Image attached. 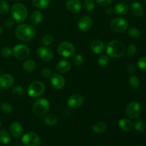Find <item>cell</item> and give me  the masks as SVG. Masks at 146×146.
<instances>
[{
  "mask_svg": "<svg viewBox=\"0 0 146 146\" xmlns=\"http://www.w3.org/2000/svg\"><path fill=\"white\" fill-rule=\"evenodd\" d=\"M15 35L18 39L24 42L31 41L36 36V30L33 25L28 24H21L15 29Z\"/></svg>",
  "mask_w": 146,
  "mask_h": 146,
  "instance_id": "obj_1",
  "label": "cell"
},
{
  "mask_svg": "<svg viewBox=\"0 0 146 146\" xmlns=\"http://www.w3.org/2000/svg\"><path fill=\"white\" fill-rule=\"evenodd\" d=\"M106 51L108 56L113 58H121L126 52V46L122 41L113 40L107 44Z\"/></svg>",
  "mask_w": 146,
  "mask_h": 146,
  "instance_id": "obj_2",
  "label": "cell"
},
{
  "mask_svg": "<svg viewBox=\"0 0 146 146\" xmlns=\"http://www.w3.org/2000/svg\"><path fill=\"white\" fill-rule=\"evenodd\" d=\"M11 14L14 21L19 23L23 22L28 17V9L24 4L15 3L11 8Z\"/></svg>",
  "mask_w": 146,
  "mask_h": 146,
  "instance_id": "obj_3",
  "label": "cell"
},
{
  "mask_svg": "<svg viewBox=\"0 0 146 146\" xmlns=\"http://www.w3.org/2000/svg\"><path fill=\"white\" fill-rule=\"evenodd\" d=\"M50 103L46 98H38L34 101L32 106V111L34 115L42 117L46 115L50 110Z\"/></svg>",
  "mask_w": 146,
  "mask_h": 146,
  "instance_id": "obj_4",
  "label": "cell"
},
{
  "mask_svg": "<svg viewBox=\"0 0 146 146\" xmlns=\"http://www.w3.org/2000/svg\"><path fill=\"white\" fill-rule=\"evenodd\" d=\"M45 89V85L43 82L40 81H33L29 85L28 88H27V94L31 98H39L44 94Z\"/></svg>",
  "mask_w": 146,
  "mask_h": 146,
  "instance_id": "obj_5",
  "label": "cell"
},
{
  "mask_svg": "<svg viewBox=\"0 0 146 146\" xmlns=\"http://www.w3.org/2000/svg\"><path fill=\"white\" fill-rule=\"evenodd\" d=\"M57 52L64 58H69L76 54V47L71 41H63L58 45Z\"/></svg>",
  "mask_w": 146,
  "mask_h": 146,
  "instance_id": "obj_6",
  "label": "cell"
},
{
  "mask_svg": "<svg viewBox=\"0 0 146 146\" xmlns=\"http://www.w3.org/2000/svg\"><path fill=\"white\" fill-rule=\"evenodd\" d=\"M141 112H142V107L138 101H131L125 107V115L131 119L138 118L141 115Z\"/></svg>",
  "mask_w": 146,
  "mask_h": 146,
  "instance_id": "obj_7",
  "label": "cell"
},
{
  "mask_svg": "<svg viewBox=\"0 0 146 146\" xmlns=\"http://www.w3.org/2000/svg\"><path fill=\"white\" fill-rule=\"evenodd\" d=\"M12 51L14 57L20 61H25L28 59L31 54L29 47L24 44H19L14 46Z\"/></svg>",
  "mask_w": 146,
  "mask_h": 146,
  "instance_id": "obj_8",
  "label": "cell"
},
{
  "mask_svg": "<svg viewBox=\"0 0 146 146\" xmlns=\"http://www.w3.org/2000/svg\"><path fill=\"white\" fill-rule=\"evenodd\" d=\"M111 29L116 33H123L128 29V22L122 17H115L110 23Z\"/></svg>",
  "mask_w": 146,
  "mask_h": 146,
  "instance_id": "obj_9",
  "label": "cell"
},
{
  "mask_svg": "<svg viewBox=\"0 0 146 146\" xmlns=\"http://www.w3.org/2000/svg\"><path fill=\"white\" fill-rule=\"evenodd\" d=\"M21 143L24 146H40L41 141L37 133L34 132H28L22 136Z\"/></svg>",
  "mask_w": 146,
  "mask_h": 146,
  "instance_id": "obj_10",
  "label": "cell"
},
{
  "mask_svg": "<svg viewBox=\"0 0 146 146\" xmlns=\"http://www.w3.org/2000/svg\"><path fill=\"white\" fill-rule=\"evenodd\" d=\"M84 98L82 95L79 94H74L71 95L67 100V106L74 110L78 109L83 106Z\"/></svg>",
  "mask_w": 146,
  "mask_h": 146,
  "instance_id": "obj_11",
  "label": "cell"
},
{
  "mask_svg": "<svg viewBox=\"0 0 146 146\" xmlns=\"http://www.w3.org/2000/svg\"><path fill=\"white\" fill-rule=\"evenodd\" d=\"M36 54L38 58L44 61H49L54 58V52L48 46H41L36 50Z\"/></svg>",
  "mask_w": 146,
  "mask_h": 146,
  "instance_id": "obj_12",
  "label": "cell"
},
{
  "mask_svg": "<svg viewBox=\"0 0 146 146\" xmlns=\"http://www.w3.org/2000/svg\"><path fill=\"white\" fill-rule=\"evenodd\" d=\"M93 23L94 22H93L92 18L89 16L86 15L81 17L78 20L77 27L80 31L86 32V31H88L91 29L93 26Z\"/></svg>",
  "mask_w": 146,
  "mask_h": 146,
  "instance_id": "obj_13",
  "label": "cell"
},
{
  "mask_svg": "<svg viewBox=\"0 0 146 146\" xmlns=\"http://www.w3.org/2000/svg\"><path fill=\"white\" fill-rule=\"evenodd\" d=\"M51 84L54 88L61 90L65 86L66 80L64 77L60 74H54L51 76Z\"/></svg>",
  "mask_w": 146,
  "mask_h": 146,
  "instance_id": "obj_14",
  "label": "cell"
},
{
  "mask_svg": "<svg viewBox=\"0 0 146 146\" xmlns=\"http://www.w3.org/2000/svg\"><path fill=\"white\" fill-rule=\"evenodd\" d=\"M66 7L70 13L78 14L82 9V4L80 0H66Z\"/></svg>",
  "mask_w": 146,
  "mask_h": 146,
  "instance_id": "obj_15",
  "label": "cell"
},
{
  "mask_svg": "<svg viewBox=\"0 0 146 146\" xmlns=\"http://www.w3.org/2000/svg\"><path fill=\"white\" fill-rule=\"evenodd\" d=\"M14 84V78L9 74H4L0 76V87L4 89H8Z\"/></svg>",
  "mask_w": 146,
  "mask_h": 146,
  "instance_id": "obj_16",
  "label": "cell"
},
{
  "mask_svg": "<svg viewBox=\"0 0 146 146\" xmlns=\"http://www.w3.org/2000/svg\"><path fill=\"white\" fill-rule=\"evenodd\" d=\"M55 68L60 74H66L71 69V63L68 60H61L56 64Z\"/></svg>",
  "mask_w": 146,
  "mask_h": 146,
  "instance_id": "obj_17",
  "label": "cell"
},
{
  "mask_svg": "<svg viewBox=\"0 0 146 146\" xmlns=\"http://www.w3.org/2000/svg\"><path fill=\"white\" fill-rule=\"evenodd\" d=\"M113 13L119 16L125 15L129 11V6L126 2L124 1H120L115 4L114 7L113 8Z\"/></svg>",
  "mask_w": 146,
  "mask_h": 146,
  "instance_id": "obj_18",
  "label": "cell"
},
{
  "mask_svg": "<svg viewBox=\"0 0 146 146\" xmlns=\"http://www.w3.org/2000/svg\"><path fill=\"white\" fill-rule=\"evenodd\" d=\"M23 125L19 122H14L10 125L9 133L14 138H19L23 133Z\"/></svg>",
  "mask_w": 146,
  "mask_h": 146,
  "instance_id": "obj_19",
  "label": "cell"
},
{
  "mask_svg": "<svg viewBox=\"0 0 146 146\" xmlns=\"http://www.w3.org/2000/svg\"><path fill=\"white\" fill-rule=\"evenodd\" d=\"M106 46L104 41L101 39H95L91 42V49L96 54H101L105 50Z\"/></svg>",
  "mask_w": 146,
  "mask_h": 146,
  "instance_id": "obj_20",
  "label": "cell"
},
{
  "mask_svg": "<svg viewBox=\"0 0 146 146\" xmlns=\"http://www.w3.org/2000/svg\"><path fill=\"white\" fill-rule=\"evenodd\" d=\"M118 128L124 132H129L133 128V123L129 118H123L118 122Z\"/></svg>",
  "mask_w": 146,
  "mask_h": 146,
  "instance_id": "obj_21",
  "label": "cell"
},
{
  "mask_svg": "<svg viewBox=\"0 0 146 146\" xmlns=\"http://www.w3.org/2000/svg\"><path fill=\"white\" fill-rule=\"evenodd\" d=\"M44 20V14L39 10H35L30 15V21L32 25H38Z\"/></svg>",
  "mask_w": 146,
  "mask_h": 146,
  "instance_id": "obj_22",
  "label": "cell"
},
{
  "mask_svg": "<svg viewBox=\"0 0 146 146\" xmlns=\"http://www.w3.org/2000/svg\"><path fill=\"white\" fill-rule=\"evenodd\" d=\"M131 11L134 16L141 17L144 14V7L138 1H134L131 5Z\"/></svg>",
  "mask_w": 146,
  "mask_h": 146,
  "instance_id": "obj_23",
  "label": "cell"
},
{
  "mask_svg": "<svg viewBox=\"0 0 146 146\" xmlns=\"http://www.w3.org/2000/svg\"><path fill=\"white\" fill-rule=\"evenodd\" d=\"M107 125L103 121H98L93 124L92 125V131L93 132L96 134L104 133L106 131Z\"/></svg>",
  "mask_w": 146,
  "mask_h": 146,
  "instance_id": "obj_24",
  "label": "cell"
},
{
  "mask_svg": "<svg viewBox=\"0 0 146 146\" xmlns=\"http://www.w3.org/2000/svg\"><path fill=\"white\" fill-rule=\"evenodd\" d=\"M22 68L26 72L31 73L35 71L36 68V64L34 60L27 59L23 63Z\"/></svg>",
  "mask_w": 146,
  "mask_h": 146,
  "instance_id": "obj_25",
  "label": "cell"
},
{
  "mask_svg": "<svg viewBox=\"0 0 146 146\" xmlns=\"http://www.w3.org/2000/svg\"><path fill=\"white\" fill-rule=\"evenodd\" d=\"M44 121V123L47 125L53 126V125H55L57 123V122H58V117H57V115L56 114L49 113L46 115Z\"/></svg>",
  "mask_w": 146,
  "mask_h": 146,
  "instance_id": "obj_26",
  "label": "cell"
},
{
  "mask_svg": "<svg viewBox=\"0 0 146 146\" xmlns=\"http://www.w3.org/2000/svg\"><path fill=\"white\" fill-rule=\"evenodd\" d=\"M10 141H11V136L9 133L5 129L0 130V143L7 145L9 143Z\"/></svg>",
  "mask_w": 146,
  "mask_h": 146,
  "instance_id": "obj_27",
  "label": "cell"
},
{
  "mask_svg": "<svg viewBox=\"0 0 146 146\" xmlns=\"http://www.w3.org/2000/svg\"><path fill=\"white\" fill-rule=\"evenodd\" d=\"M51 0H32L34 7L39 9H44L48 7Z\"/></svg>",
  "mask_w": 146,
  "mask_h": 146,
  "instance_id": "obj_28",
  "label": "cell"
},
{
  "mask_svg": "<svg viewBox=\"0 0 146 146\" xmlns=\"http://www.w3.org/2000/svg\"><path fill=\"white\" fill-rule=\"evenodd\" d=\"M127 33H128V35L131 37L133 39H137V38H139L141 36V31H140L139 29H138L137 27H133L131 28H128L127 29Z\"/></svg>",
  "mask_w": 146,
  "mask_h": 146,
  "instance_id": "obj_29",
  "label": "cell"
},
{
  "mask_svg": "<svg viewBox=\"0 0 146 146\" xmlns=\"http://www.w3.org/2000/svg\"><path fill=\"white\" fill-rule=\"evenodd\" d=\"M54 38L52 35H51V34H45L41 38V44L44 46H51L54 43Z\"/></svg>",
  "mask_w": 146,
  "mask_h": 146,
  "instance_id": "obj_30",
  "label": "cell"
},
{
  "mask_svg": "<svg viewBox=\"0 0 146 146\" xmlns=\"http://www.w3.org/2000/svg\"><path fill=\"white\" fill-rule=\"evenodd\" d=\"M72 63L76 66H80L84 63V58L81 54H74L72 56Z\"/></svg>",
  "mask_w": 146,
  "mask_h": 146,
  "instance_id": "obj_31",
  "label": "cell"
},
{
  "mask_svg": "<svg viewBox=\"0 0 146 146\" xmlns=\"http://www.w3.org/2000/svg\"><path fill=\"white\" fill-rule=\"evenodd\" d=\"M0 108L1 111L6 114H10L13 111L12 105L8 102H3L2 104H0Z\"/></svg>",
  "mask_w": 146,
  "mask_h": 146,
  "instance_id": "obj_32",
  "label": "cell"
},
{
  "mask_svg": "<svg viewBox=\"0 0 146 146\" xmlns=\"http://www.w3.org/2000/svg\"><path fill=\"white\" fill-rule=\"evenodd\" d=\"M9 10V4L5 0H0V14H7Z\"/></svg>",
  "mask_w": 146,
  "mask_h": 146,
  "instance_id": "obj_33",
  "label": "cell"
},
{
  "mask_svg": "<svg viewBox=\"0 0 146 146\" xmlns=\"http://www.w3.org/2000/svg\"><path fill=\"white\" fill-rule=\"evenodd\" d=\"M83 6L87 11H92L96 7L95 1L94 0H84Z\"/></svg>",
  "mask_w": 146,
  "mask_h": 146,
  "instance_id": "obj_34",
  "label": "cell"
},
{
  "mask_svg": "<svg viewBox=\"0 0 146 146\" xmlns=\"http://www.w3.org/2000/svg\"><path fill=\"white\" fill-rule=\"evenodd\" d=\"M97 61L101 67H106L109 64V57L107 55H101L98 57Z\"/></svg>",
  "mask_w": 146,
  "mask_h": 146,
  "instance_id": "obj_35",
  "label": "cell"
},
{
  "mask_svg": "<svg viewBox=\"0 0 146 146\" xmlns=\"http://www.w3.org/2000/svg\"><path fill=\"white\" fill-rule=\"evenodd\" d=\"M24 93H25V89L24 88V87L21 86H17L12 89V94L15 97L22 96H24Z\"/></svg>",
  "mask_w": 146,
  "mask_h": 146,
  "instance_id": "obj_36",
  "label": "cell"
},
{
  "mask_svg": "<svg viewBox=\"0 0 146 146\" xmlns=\"http://www.w3.org/2000/svg\"><path fill=\"white\" fill-rule=\"evenodd\" d=\"M133 127L135 131H138V132H143V131H145L146 128L145 123L144 121H141V120H139V121H137L133 124Z\"/></svg>",
  "mask_w": 146,
  "mask_h": 146,
  "instance_id": "obj_37",
  "label": "cell"
},
{
  "mask_svg": "<svg viewBox=\"0 0 146 146\" xmlns=\"http://www.w3.org/2000/svg\"><path fill=\"white\" fill-rule=\"evenodd\" d=\"M140 80L135 76H132L129 79V84L133 88H138L140 86Z\"/></svg>",
  "mask_w": 146,
  "mask_h": 146,
  "instance_id": "obj_38",
  "label": "cell"
},
{
  "mask_svg": "<svg viewBox=\"0 0 146 146\" xmlns=\"http://www.w3.org/2000/svg\"><path fill=\"white\" fill-rule=\"evenodd\" d=\"M137 52V48L134 44H131L126 48V53L128 56L133 57L135 55Z\"/></svg>",
  "mask_w": 146,
  "mask_h": 146,
  "instance_id": "obj_39",
  "label": "cell"
},
{
  "mask_svg": "<svg viewBox=\"0 0 146 146\" xmlns=\"http://www.w3.org/2000/svg\"><path fill=\"white\" fill-rule=\"evenodd\" d=\"M1 54L3 57H4V58H9V57L13 54L12 49L8 46L4 47L1 51Z\"/></svg>",
  "mask_w": 146,
  "mask_h": 146,
  "instance_id": "obj_40",
  "label": "cell"
},
{
  "mask_svg": "<svg viewBox=\"0 0 146 146\" xmlns=\"http://www.w3.org/2000/svg\"><path fill=\"white\" fill-rule=\"evenodd\" d=\"M138 67L139 69L146 71V56H143L138 59Z\"/></svg>",
  "mask_w": 146,
  "mask_h": 146,
  "instance_id": "obj_41",
  "label": "cell"
},
{
  "mask_svg": "<svg viewBox=\"0 0 146 146\" xmlns=\"http://www.w3.org/2000/svg\"><path fill=\"white\" fill-rule=\"evenodd\" d=\"M4 27L7 29H11L14 27V24H15V21L13 18H8L5 20L4 23Z\"/></svg>",
  "mask_w": 146,
  "mask_h": 146,
  "instance_id": "obj_42",
  "label": "cell"
},
{
  "mask_svg": "<svg viewBox=\"0 0 146 146\" xmlns=\"http://www.w3.org/2000/svg\"><path fill=\"white\" fill-rule=\"evenodd\" d=\"M41 74H42V76L44 78H49L52 76V71H51V70L49 68H47L46 67V68H43L42 71H41Z\"/></svg>",
  "mask_w": 146,
  "mask_h": 146,
  "instance_id": "obj_43",
  "label": "cell"
},
{
  "mask_svg": "<svg viewBox=\"0 0 146 146\" xmlns=\"http://www.w3.org/2000/svg\"><path fill=\"white\" fill-rule=\"evenodd\" d=\"M96 2L101 7H108L113 2V0H95Z\"/></svg>",
  "mask_w": 146,
  "mask_h": 146,
  "instance_id": "obj_44",
  "label": "cell"
},
{
  "mask_svg": "<svg viewBox=\"0 0 146 146\" xmlns=\"http://www.w3.org/2000/svg\"><path fill=\"white\" fill-rule=\"evenodd\" d=\"M126 70L129 74H132V73H134L136 70V66L133 64H130L127 66Z\"/></svg>",
  "mask_w": 146,
  "mask_h": 146,
  "instance_id": "obj_45",
  "label": "cell"
},
{
  "mask_svg": "<svg viewBox=\"0 0 146 146\" xmlns=\"http://www.w3.org/2000/svg\"><path fill=\"white\" fill-rule=\"evenodd\" d=\"M105 12L107 14H111L113 12V8H111V7H106V9H105Z\"/></svg>",
  "mask_w": 146,
  "mask_h": 146,
  "instance_id": "obj_46",
  "label": "cell"
},
{
  "mask_svg": "<svg viewBox=\"0 0 146 146\" xmlns=\"http://www.w3.org/2000/svg\"><path fill=\"white\" fill-rule=\"evenodd\" d=\"M3 31H4V29H3L2 27H1V26H0V36H1V34H3Z\"/></svg>",
  "mask_w": 146,
  "mask_h": 146,
  "instance_id": "obj_47",
  "label": "cell"
},
{
  "mask_svg": "<svg viewBox=\"0 0 146 146\" xmlns=\"http://www.w3.org/2000/svg\"><path fill=\"white\" fill-rule=\"evenodd\" d=\"M1 121H0V128H1Z\"/></svg>",
  "mask_w": 146,
  "mask_h": 146,
  "instance_id": "obj_48",
  "label": "cell"
},
{
  "mask_svg": "<svg viewBox=\"0 0 146 146\" xmlns=\"http://www.w3.org/2000/svg\"><path fill=\"white\" fill-rule=\"evenodd\" d=\"M14 1H21V0H14Z\"/></svg>",
  "mask_w": 146,
  "mask_h": 146,
  "instance_id": "obj_49",
  "label": "cell"
},
{
  "mask_svg": "<svg viewBox=\"0 0 146 146\" xmlns=\"http://www.w3.org/2000/svg\"><path fill=\"white\" fill-rule=\"evenodd\" d=\"M0 74H1V69H0Z\"/></svg>",
  "mask_w": 146,
  "mask_h": 146,
  "instance_id": "obj_50",
  "label": "cell"
},
{
  "mask_svg": "<svg viewBox=\"0 0 146 146\" xmlns=\"http://www.w3.org/2000/svg\"><path fill=\"white\" fill-rule=\"evenodd\" d=\"M145 4H146V0H145Z\"/></svg>",
  "mask_w": 146,
  "mask_h": 146,
  "instance_id": "obj_51",
  "label": "cell"
}]
</instances>
